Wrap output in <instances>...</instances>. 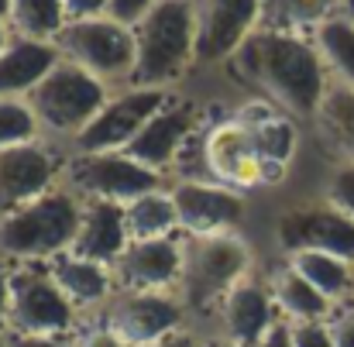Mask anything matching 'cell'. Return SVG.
Wrapping results in <instances>:
<instances>
[{
  "label": "cell",
  "mask_w": 354,
  "mask_h": 347,
  "mask_svg": "<svg viewBox=\"0 0 354 347\" xmlns=\"http://www.w3.org/2000/svg\"><path fill=\"white\" fill-rule=\"evenodd\" d=\"M237 73L289 117H317L330 73L306 35L258 28L234 55Z\"/></svg>",
  "instance_id": "6da1fadb"
},
{
  "label": "cell",
  "mask_w": 354,
  "mask_h": 347,
  "mask_svg": "<svg viewBox=\"0 0 354 347\" xmlns=\"http://www.w3.org/2000/svg\"><path fill=\"white\" fill-rule=\"evenodd\" d=\"M134 31L131 86L169 90L196 66V7L193 0H158Z\"/></svg>",
  "instance_id": "7a4b0ae2"
},
{
  "label": "cell",
  "mask_w": 354,
  "mask_h": 347,
  "mask_svg": "<svg viewBox=\"0 0 354 347\" xmlns=\"http://www.w3.org/2000/svg\"><path fill=\"white\" fill-rule=\"evenodd\" d=\"M83 221V196L55 186L21 210L0 217V261L3 265H48L69 251Z\"/></svg>",
  "instance_id": "3957f363"
},
{
  "label": "cell",
  "mask_w": 354,
  "mask_h": 347,
  "mask_svg": "<svg viewBox=\"0 0 354 347\" xmlns=\"http://www.w3.org/2000/svg\"><path fill=\"white\" fill-rule=\"evenodd\" d=\"M111 93L114 90H107L100 79L83 73L80 66H73L69 59H59L55 69L24 100L41 127V138L69 148L90 127V120L104 111Z\"/></svg>",
  "instance_id": "277c9868"
},
{
  "label": "cell",
  "mask_w": 354,
  "mask_h": 347,
  "mask_svg": "<svg viewBox=\"0 0 354 347\" xmlns=\"http://www.w3.org/2000/svg\"><path fill=\"white\" fill-rule=\"evenodd\" d=\"M62 59L100 79L107 90H127L134 79V31L114 17H86L66 21L62 31L52 38Z\"/></svg>",
  "instance_id": "5b68a950"
},
{
  "label": "cell",
  "mask_w": 354,
  "mask_h": 347,
  "mask_svg": "<svg viewBox=\"0 0 354 347\" xmlns=\"http://www.w3.org/2000/svg\"><path fill=\"white\" fill-rule=\"evenodd\" d=\"M251 275V247L237 231L183 241V306H221L237 282Z\"/></svg>",
  "instance_id": "8992f818"
},
{
  "label": "cell",
  "mask_w": 354,
  "mask_h": 347,
  "mask_svg": "<svg viewBox=\"0 0 354 347\" xmlns=\"http://www.w3.org/2000/svg\"><path fill=\"white\" fill-rule=\"evenodd\" d=\"M62 186H69L83 200H107L127 207L145 193L165 189V179L134 162L127 151H83V155H66Z\"/></svg>",
  "instance_id": "52a82bcc"
},
{
  "label": "cell",
  "mask_w": 354,
  "mask_h": 347,
  "mask_svg": "<svg viewBox=\"0 0 354 347\" xmlns=\"http://www.w3.org/2000/svg\"><path fill=\"white\" fill-rule=\"evenodd\" d=\"M7 268H10V279H7V285H10L7 330L66 337L76 323V306L55 285L48 265H7Z\"/></svg>",
  "instance_id": "ba28073f"
},
{
  "label": "cell",
  "mask_w": 354,
  "mask_h": 347,
  "mask_svg": "<svg viewBox=\"0 0 354 347\" xmlns=\"http://www.w3.org/2000/svg\"><path fill=\"white\" fill-rule=\"evenodd\" d=\"M172 100L169 90H145V86H127L111 93L104 111L90 120V127L66 148V155H83V151H124L141 127Z\"/></svg>",
  "instance_id": "9c48e42d"
},
{
  "label": "cell",
  "mask_w": 354,
  "mask_h": 347,
  "mask_svg": "<svg viewBox=\"0 0 354 347\" xmlns=\"http://www.w3.org/2000/svg\"><path fill=\"white\" fill-rule=\"evenodd\" d=\"M179 292H138L118 289L104 306V327H111L127 347H151L155 341L183 330Z\"/></svg>",
  "instance_id": "30bf717a"
},
{
  "label": "cell",
  "mask_w": 354,
  "mask_h": 347,
  "mask_svg": "<svg viewBox=\"0 0 354 347\" xmlns=\"http://www.w3.org/2000/svg\"><path fill=\"white\" fill-rule=\"evenodd\" d=\"M62 162L66 155L45 138L0 148V217L55 189L62 182Z\"/></svg>",
  "instance_id": "8fae6325"
},
{
  "label": "cell",
  "mask_w": 354,
  "mask_h": 347,
  "mask_svg": "<svg viewBox=\"0 0 354 347\" xmlns=\"http://www.w3.org/2000/svg\"><path fill=\"white\" fill-rule=\"evenodd\" d=\"M196 7V66L234 59L261 28V0H193Z\"/></svg>",
  "instance_id": "7c38bea8"
},
{
  "label": "cell",
  "mask_w": 354,
  "mask_h": 347,
  "mask_svg": "<svg viewBox=\"0 0 354 347\" xmlns=\"http://www.w3.org/2000/svg\"><path fill=\"white\" fill-rule=\"evenodd\" d=\"M169 196H172L183 237L227 234L244 221V193L227 189L221 182L179 179V182L169 186Z\"/></svg>",
  "instance_id": "4fadbf2b"
},
{
  "label": "cell",
  "mask_w": 354,
  "mask_h": 347,
  "mask_svg": "<svg viewBox=\"0 0 354 347\" xmlns=\"http://www.w3.org/2000/svg\"><path fill=\"white\" fill-rule=\"evenodd\" d=\"M203 158H207V169L214 176V182L227 186V189H258L265 182H272L275 176L268 172V165L261 162L258 148H254V138L248 131V124L241 117H231L224 124H217L207 141H203Z\"/></svg>",
  "instance_id": "5bb4252c"
},
{
  "label": "cell",
  "mask_w": 354,
  "mask_h": 347,
  "mask_svg": "<svg viewBox=\"0 0 354 347\" xmlns=\"http://www.w3.org/2000/svg\"><path fill=\"white\" fill-rule=\"evenodd\" d=\"M275 237L286 254L296 251H324L354 265V224L334 207H299L279 217Z\"/></svg>",
  "instance_id": "9a60e30c"
},
{
  "label": "cell",
  "mask_w": 354,
  "mask_h": 347,
  "mask_svg": "<svg viewBox=\"0 0 354 347\" xmlns=\"http://www.w3.org/2000/svg\"><path fill=\"white\" fill-rule=\"evenodd\" d=\"M183 234L155 237V241H131L127 251L118 258L114 282L118 289L138 292H172L183 279Z\"/></svg>",
  "instance_id": "2e32d148"
},
{
  "label": "cell",
  "mask_w": 354,
  "mask_h": 347,
  "mask_svg": "<svg viewBox=\"0 0 354 347\" xmlns=\"http://www.w3.org/2000/svg\"><path fill=\"white\" fill-rule=\"evenodd\" d=\"M275 313L279 310H275L268 279L244 275L234 289L221 299V306H217L221 341L231 347H258L261 337L279 323Z\"/></svg>",
  "instance_id": "e0dca14e"
},
{
  "label": "cell",
  "mask_w": 354,
  "mask_h": 347,
  "mask_svg": "<svg viewBox=\"0 0 354 347\" xmlns=\"http://www.w3.org/2000/svg\"><path fill=\"white\" fill-rule=\"evenodd\" d=\"M193 127H196V111H193L189 104L169 100L158 114L141 127V134H138L124 151H127L134 162H141L145 169H151V172L162 176V169L172 165V158H176L179 148L186 144V138L193 134Z\"/></svg>",
  "instance_id": "ac0fdd59"
},
{
  "label": "cell",
  "mask_w": 354,
  "mask_h": 347,
  "mask_svg": "<svg viewBox=\"0 0 354 347\" xmlns=\"http://www.w3.org/2000/svg\"><path fill=\"white\" fill-rule=\"evenodd\" d=\"M127 244H131V234H127L124 207L107 200H83V221L69 251L86 261L114 268L118 258L127 251Z\"/></svg>",
  "instance_id": "d6986e66"
},
{
  "label": "cell",
  "mask_w": 354,
  "mask_h": 347,
  "mask_svg": "<svg viewBox=\"0 0 354 347\" xmlns=\"http://www.w3.org/2000/svg\"><path fill=\"white\" fill-rule=\"evenodd\" d=\"M62 59L55 41L21 38L10 35L7 48L0 52V100H24Z\"/></svg>",
  "instance_id": "ffe728a7"
},
{
  "label": "cell",
  "mask_w": 354,
  "mask_h": 347,
  "mask_svg": "<svg viewBox=\"0 0 354 347\" xmlns=\"http://www.w3.org/2000/svg\"><path fill=\"white\" fill-rule=\"evenodd\" d=\"M48 272L55 279V285L73 299V306H107V299L118 292L114 272L107 265L86 261L73 251H62L48 261Z\"/></svg>",
  "instance_id": "44dd1931"
},
{
  "label": "cell",
  "mask_w": 354,
  "mask_h": 347,
  "mask_svg": "<svg viewBox=\"0 0 354 347\" xmlns=\"http://www.w3.org/2000/svg\"><path fill=\"white\" fill-rule=\"evenodd\" d=\"M268 289H272L275 310L286 323H327L334 317V303L324 292H317L289 265H282L279 272L268 275Z\"/></svg>",
  "instance_id": "7402d4cb"
},
{
  "label": "cell",
  "mask_w": 354,
  "mask_h": 347,
  "mask_svg": "<svg viewBox=\"0 0 354 347\" xmlns=\"http://www.w3.org/2000/svg\"><path fill=\"white\" fill-rule=\"evenodd\" d=\"M237 117L248 124L254 148H258L261 162L268 165V172L279 176L296 155V127H292L289 114H282L279 107H268V111H258V117H254V111L248 107Z\"/></svg>",
  "instance_id": "603a6c76"
},
{
  "label": "cell",
  "mask_w": 354,
  "mask_h": 347,
  "mask_svg": "<svg viewBox=\"0 0 354 347\" xmlns=\"http://www.w3.org/2000/svg\"><path fill=\"white\" fill-rule=\"evenodd\" d=\"M313 120L327 138V144L341 155V162H354V86L330 79Z\"/></svg>",
  "instance_id": "cb8c5ba5"
},
{
  "label": "cell",
  "mask_w": 354,
  "mask_h": 347,
  "mask_svg": "<svg viewBox=\"0 0 354 347\" xmlns=\"http://www.w3.org/2000/svg\"><path fill=\"white\" fill-rule=\"evenodd\" d=\"M286 265L292 272H299L317 292H324L330 303H341L348 299V292L354 289V272L348 261L334 258V254H324V251H296V254H286Z\"/></svg>",
  "instance_id": "d4e9b609"
},
{
  "label": "cell",
  "mask_w": 354,
  "mask_h": 347,
  "mask_svg": "<svg viewBox=\"0 0 354 347\" xmlns=\"http://www.w3.org/2000/svg\"><path fill=\"white\" fill-rule=\"evenodd\" d=\"M310 38H313L330 79L344 83V86H354V17L334 14Z\"/></svg>",
  "instance_id": "484cf974"
},
{
  "label": "cell",
  "mask_w": 354,
  "mask_h": 347,
  "mask_svg": "<svg viewBox=\"0 0 354 347\" xmlns=\"http://www.w3.org/2000/svg\"><path fill=\"white\" fill-rule=\"evenodd\" d=\"M124 217H127L131 241H155V237H172V234H179V217H176L169 186L131 200V203L124 207Z\"/></svg>",
  "instance_id": "4316f807"
},
{
  "label": "cell",
  "mask_w": 354,
  "mask_h": 347,
  "mask_svg": "<svg viewBox=\"0 0 354 347\" xmlns=\"http://www.w3.org/2000/svg\"><path fill=\"white\" fill-rule=\"evenodd\" d=\"M337 0H261V28L310 35L327 17H334Z\"/></svg>",
  "instance_id": "83f0119b"
},
{
  "label": "cell",
  "mask_w": 354,
  "mask_h": 347,
  "mask_svg": "<svg viewBox=\"0 0 354 347\" xmlns=\"http://www.w3.org/2000/svg\"><path fill=\"white\" fill-rule=\"evenodd\" d=\"M66 24L62 0H10V21L7 28L21 38H41L52 41Z\"/></svg>",
  "instance_id": "f1b7e54d"
},
{
  "label": "cell",
  "mask_w": 354,
  "mask_h": 347,
  "mask_svg": "<svg viewBox=\"0 0 354 347\" xmlns=\"http://www.w3.org/2000/svg\"><path fill=\"white\" fill-rule=\"evenodd\" d=\"M41 127L31 114L28 100H0V148L38 141Z\"/></svg>",
  "instance_id": "f546056e"
},
{
  "label": "cell",
  "mask_w": 354,
  "mask_h": 347,
  "mask_svg": "<svg viewBox=\"0 0 354 347\" xmlns=\"http://www.w3.org/2000/svg\"><path fill=\"white\" fill-rule=\"evenodd\" d=\"M324 203L341 210L354 224V162H337L324 182Z\"/></svg>",
  "instance_id": "4dcf8cb0"
},
{
  "label": "cell",
  "mask_w": 354,
  "mask_h": 347,
  "mask_svg": "<svg viewBox=\"0 0 354 347\" xmlns=\"http://www.w3.org/2000/svg\"><path fill=\"white\" fill-rule=\"evenodd\" d=\"M292 330V347H337L330 323H289Z\"/></svg>",
  "instance_id": "1f68e13d"
},
{
  "label": "cell",
  "mask_w": 354,
  "mask_h": 347,
  "mask_svg": "<svg viewBox=\"0 0 354 347\" xmlns=\"http://www.w3.org/2000/svg\"><path fill=\"white\" fill-rule=\"evenodd\" d=\"M155 3H158V0H111V3H107V17H114L120 24H134V21H141Z\"/></svg>",
  "instance_id": "d6a6232c"
},
{
  "label": "cell",
  "mask_w": 354,
  "mask_h": 347,
  "mask_svg": "<svg viewBox=\"0 0 354 347\" xmlns=\"http://www.w3.org/2000/svg\"><path fill=\"white\" fill-rule=\"evenodd\" d=\"M0 344L3 347H76L62 337H45V334H14V330H3L0 334Z\"/></svg>",
  "instance_id": "836d02e7"
},
{
  "label": "cell",
  "mask_w": 354,
  "mask_h": 347,
  "mask_svg": "<svg viewBox=\"0 0 354 347\" xmlns=\"http://www.w3.org/2000/svg\"><path fill=\"white\" fill-rule=\"evenodd\" d=\"M111 0H62L66 21H86V17H104Z\"/></svg>",
  "instance_id": "e575fe53"
},
{
  "label": "cell",
  "mask_w": 354,
  "mask_h": 347,
  "mask_svg": "<svg viewBox=\"0 0 354 347\" xmlns=\"http://www.w3.org/2000/svg\"><path fill=\"white\" fill-rule=\"evenodd\" d=\"M327 323H330L334 344H337V347H354V310L334 313V317H330Z\"/></svg>",
  "instance_id": "d590c367"
},
{
  "label": "cell",
  "mask_w": 354,
  "mask_h": 347,
  "mask_svg": "<svg viewBox=\"0 0 354 347\" xmlns=\"http://www.w3.org/2000/svg\"><path fill=\"white\" fill-rule=\"evenodd\" d=\"M76 347H127V344L120 341L111 327H104V323H100V327H90V330L76 341Z\"/></svg>",
  "instance_id": "8d00e7d4"
},
{
  "label": "cell",
  "mask_w": 354,
  "mask_h": 347,
  "mask_svg": "<svg viewBox=\"0 0 354 347\" xmlns=\"http://www.w3.org/2000/svg\"><path fill=\"white\" fill-rule=\"evenodd\" d=\"M258 347H292V330H289V323H286V320H279V323L261 337V344Z\"/></svg>",
  "instance_id": "74e56055"
},
{
  "label": "cell",
  "mask_w": 354,
  "mask_h": 347,
  "mask_svg": "<svg viewBox=\"0 0 354 347\" xmlns=\"http://www.w3.org/2000/svg\"><path fill=\"white\" fill-rule=\"evenodd\" d=\"M7 279H10V268L0 261V334L7 330V303H10V285H7Z\"/></svg>",
  "instance_id": "f35d334b"
},
{
  "label": "cell",
  "mask_w": 354,
  "mask_h": 347,
  "mask_svg": "<svg viewBox=\"0 0 354 347\" xmlns=\"http://www.w3.org/2000/svg\"><path fill=\"white\" fill-rule=\"evenodd\" d=\"M151 347H203V344H196L186 330H176V334H169V337H162V341H155Z\"/></svg>",
  "instance_id": "ab89813d"
},
{
  "label": "cell",
  "mask_w": 354,
  "mask_h": 347,
  "mask_svg": "<svg viewBox=\"0 0 354 347\" xmlns=\"http://www.w3.org/2000/svg\"><path fill=\"white\" fill-rule=\"evenodd\" d=\"M10 21V0H0V24Z\"/></svg>",
  "instance_id": "60d3db41"
},
{
  "label": "cell",
  "mask_w": 354,
  "mask_h": 347,
  "mask_svg": "<svg viewBox=\"0 0 354 347\" xmlns=\"http://www.w3.org/2000/svg\"><path fill=\"white\" fill-rule=\"evenodd\" d=\"M10 35H14V31H10L7 24H0V52L7 48V41H10Z\"/></svg>",
  "instance_id": "b9f144b4"
},
{
  "label": "cell",
  "mask_w": 354,
  "mask_h": 347,
  "mask_svg": "<svg viewBox=\"0 0 354 347\" xmlns=\"http://www.w3.org/2000/svg\"><path fill=\"white\" fill-rule=\"evenodd\" d=\"M203 347H231V344H224V341H214V344H203Z\"/></svg>",
  "instance_id": "7bdbcfd3"
},
{
  "label": "cell",
  "mask_w": 354,
  "mask_h": 347,
  "mask_svg": "<svg viewBox=\"0 0 354 347\" xmlns=\"http://www.w3.org/2000/svg\"><path fill=\"white\" fill-rule=\"evenodd\" d=\"M0 347H3V344H0Z\"/></svg>",
  "instance_id": "ee69618b"
}]
</instances>
